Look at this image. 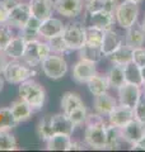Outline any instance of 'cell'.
Wrapping results in <instances>:
<instances>
[{
    "label": "cell",
    "instance_id": "9a60e30c",
    "mask_svg": "<svg viewBox=\"0 0 145 152\" xmlns=\"http://www.w3.org/2000/svg\"><path fill=\"white\" fill-rule=\"evenodd\" d=\"M132 119H134V109L121 105V104H117V107L108 114V123L118 128L126 126Z\"/></svg>",
    "mask_w": 145,
    "mask_h": 152
},
{
    "label": "cell",
    "instance_id": "7dc6e473",
    "mask_svg": "<svg viewBox=\"0 0 145 152\" xmlns=\"http://www.w3.org/2000/svg\"><path fill=\"white\" fill-rule=\"evenodd\" d=\"M3 89H4V77H3V75L0 74V93L3 91Z\"/></svg>",
    "mask_w": 145,
    "mask_h": 152
},
{
    "label": "cell",
    "instance_id": "8992f818",
    "mask_svg": "<svg viewBox=\"0 0 145 152\" xmlns=\"http://www.w3.org/2000/svg\"><path fill=\"white\" fill-rule=\"evenodd\" d=\"M62 38L70 51H78L85 45V26L81 23H70L65 26Z\"/></svg>",
    "mask_w": 145,
    "mask_h": 152
},
{
    "label": "cell",
    "instance_id": "f1b7e54d",
    "mask_svg": "<svg viewBox=\"0 0 145 152\" xmlns=\"http://www.w3.org/2000/svg\"><path fill=\"white\" fill-rule=\"evenodd\" d=\"M124 72H125V81L127 84H134L138 85V86H141L144 84L141 76V67H139L132 61L124 66Z\"/></svg>",
    "mask_w": 145,
    "mask_h": 152
},
{
    "label": "cell",
    "instance_id": "9c48e42d",
    "mask_svg": "<svg viewBox=\"0 0 145 152\" xmlns=\"http://www.w3.org/2000/svg\"><path fill=\"white\" fill-rule=\"evenodd\" d=\"M143 96L141 86L125 83L118 89V104L134 109Z\"/></svg>",
    "mask_w": 145,
    "mask_h": 152
},
{
    "label": "cell",
    "instance_id": "ab89813d",
    "mask_svg": "<svg viewBox=\"0 0 145 152\" xmlns=\"http://www.w3.org/2000/svg\"><path fill=\"white\" fill-rule=\"evenodd\" d=\"M103 9H104L103 0H87V4H85L87 13H95V12L103 10Z\"/></svg>",
    "mask_w": 145,
    "mask_h": 152
},
{
    "label": "cell",
    "instance_id": "30bf717a",
    "mask_svg": "<svg viewBox=\"0 0 145 152\" xmlns=\"http://www.w3.org/2000/svg\"><path fill=\"white\" fill-rule=\"evenodd\" d=\"M97 64L80 60L72 66V80L76 84H87L97 74Z\"/></svg>",
    "mask_w": 145,
    "mask_h": 152
},
{
    "label": "cell",
    "instance_id": "2e32d148",
    "mask_svg": "<svg viewBox=\"0 0 145 152\" xmlns=\"http://www.w3.org/2000/svg\"><path fill=\"white\" fill-rule=\"evenodd\" d=\"M30 7L31 14L37 19H40L41 22L52 17L55 12V5L52 0H31Z\"/></svg>",
    "mask_w": 145,
    "mask_h": 152
},
{
    "label": "cell",
    "instance_id": "836d02e7",
    "mask_svg": "<svg viewBox=\"0 0 145 152\" xmlns=\"http://www.w3.org/2000/svg\"><path fill=\"white\" fill-rule=\"evenodd\" d=\"M47 43H48V46H50L52 53L64 55V53H66V52H70L69 47H67V45H66V42L64 41V38H62V34L52 37V38H50V39H47Z\"/></svg>",
    "mask_w": 145,
    "mask_h": 152
},
{
    "label": "cell",
    "instance_id": "681fc988",
    "mask_svg": "<svg viewBox=\"0 0 145 152\" xmlns=\"http://www.w3.org/2000/svg\"><path fill=\"white\" fill-rule=\"evenodd\" d=\"M127 1H131V3H135V4H140V3H143L144 0H127Z\"/></svg>",
    "mask_w": 145,
    "mask_h": 152
},
{
    "label": "cell",
    "instance_id": "b9f144b4",
    "mask_svg": "<svg viewBox=\"0 0 145 152\" xmlns=\"http://www.w3.org/2000/svg\"><path fill=\"white\" fill-rule=\"evenodd\" d=\"M8 14H9L8 7L4 4L3 0H0V23L8 22Z\"/></svg>",
    "mask_w": 145,
    "mask_h": 152
},
{
    "label": "cell",
    "instance_id": "f907efd6",
    "mask_svg": "<svg viewBox=\"0 0 145 152\" xmlns=\"http://www.w3.org/2000/svg\"><path fill=\"white\" fill-rule=\"evenodd\" d=\"M141 91H143V98H145V83L141 85Z\"/></svg>",
    "mask_w": 145,
    "mask_h": 152
},
{
    "label": "cell",
    "instance_id": "5b68a950",
    "mask_svg": "<svg viewBox=\"0 0 145 152\" xmlns=\"http://www.w3.org/2000/svg\"><path fill=\"white\" fill-rule=\"evenodd\" d=\"M139 17V4H135L127 0H124L122 3H118L115 12L116 23L121 27L127 29L138 22Z\"/></svg>",
    "mask_w": 145,
    "mask_h": 152
},
{
    "label": "cell",
    "instance_id": "74e56055",
    "mask_svg": "<svg viewBox=\"0 0 145 152\" xmlns=\"http://www.w3.org/2000/svg\"><path fill=\"white\" fill-rule=\"evenodd\" d=\"M132 62L139 67H145V47H136L132 48Z\"/></svg>",
    "mask_w": 145,
    "mask_h": 152
},
{
    "label": "cell",
    "instance_id": "3957f363",
    "mask_svg": "<svg viewBox=\"0 0 145 152\" xmlns=\"http://www.w3.org/2000/svg\"><path fill=\"white\" fill-rule=\"evenodd\" d=\"M3 77L9 84H21L28 79H32L36 75L35 67L21 62V60H10L8 61L5 69L3 70Z\"/></svg>",
    "mask_w": 145,
    "mask_h": 152
},
{
    "label": "cell",
    "instance_id": "8fae6325",
    "mask_svg": "<svg viewBox=\"0 0 145 152\" xmlns=\"http://www.w3.org/2000/svg\"><path fill=\"white\" fill-rule=\"evenodd\" d=\"M64 29H65V24L62 23L61 19L50 17L41 22L40 27H38V37L47 41L52 37L62 34Z\"/></svg>",
    "mask_w": 145,
    "mask_h": 152
},
{
    "label": "cell",
    "instance_id": "f35d334b",
    "mask_svg": "<svg viewBox=\"0 0 145 152\" xmlns=\"http://www.w3.org/2000/svg\"><path fill=\"white\" fill-rule=\"evenodd\" d=\"M134 119L141 122L145 124V98L141 96L140 102L134 108Z\"/></svg>",
    "mask_w": 145,
    "mask_h": 152
},
{
    "label": "cell",
    "instance_id": "44dd1931",
    "mask_svg": "<svg viewBox=\"0 0 145 152\" xmlns=\"http://www.w3.org/2000/svg\"><path fill=\"white\" fill-rule=\"evenodd\" d=\"M9 108H10V112H12L17 123H22V122L28 121L32 117L33 112H35L30 104H27L24 100H22V99L13 102Z\"/></svg>",
    "mask_w": 145,
    "mask_h": 152
},
{
    "label": "cell",
    "instance_id": "83f0119b",
    "mask_svg": "<svg viewBox=\"0 0 145 152\" xmlns=\"http://www.w3.org/2000/svg\"><path fill=\"white\" fill-rule=\"evenodd\" d=\"M78 51H79V58L89 61V62L98 64V62H101V60L104 57L102 50H101V47H97V46H92V45H87L85 43Z\"/></svg>",
    "mask_w": 145,
    "mask_h": 152
},
{
    "label": "cell",
    "instance_id": "d6986e66",
    "mask_svg": "<svg viewBox=\"0 0 145 152\" xmlns=\"http://www.w3.org/2000/svg\"><path fill=\"white\" fill-rule=\"evenodd\" d=\"M121 45H122V37L116 31L108 29L104 32L103 41H102V45H101V50H102L103 55L107 57L112 53V52L117 50Z\"/></svg>",
    "mask_w": 145,
    "mask_h": 152
},
{
    "label": "cell",
    "instance_id": "5bb4252c",
    "mask_svg": "<svg viewBox=\"0 0 145 152\" xmlns=\"http://www.w3.org/2000/svg\"><path fill=\"white\" fill-rule=\"evenodd\" d=\"M88 14V26L97 27L102 31H108L112 29L113 24L116 23V18L113 13L101 10L95 13H87Z\"/></svg>",
    "mask_w": 145,
    "mask_h": 152
},
{
    "label": "cell",
    "instance_id": "c3c4849f",
    "mask_svg": "<svg viewBox=\"0 0 145 152\" xmlns=\"http://www.w3.org/2000/svg\"><path fill=\"white\" fill-rule=\"evenodd\" d=\"M141 76H143V83H145V67H141Z\"/></svg>",
    "mask_w": 145,
    "mask_h": 152
},
{
    "label": "cell",
    "instance_id": "277c9868",
    "mask_svg": "<svg viewBox=\"0 0 145 152\" xmlns=\"http://www.w3.org/2000/svg\"><path fill=\"white\" fill-rule=\"evenodd\" d=\"M41 69L48 79L51 80H60L67 72V62L62 55L51 53L41 62Z\"/></svg>",
    "mask_w": 145,
    "mask_h": 152
},
{
    "label": "cell",
    "instance_id": "cb8c5ba5",
    "mask_svg": "<svg viewBox=\"0 0 145 152\" xmlns=\"http://www.w3.org/2000/svg\"><path fill=\"white\" fill-rule=\"evenodd\" d=\"M71 143V136L55 133L46 141V150L48 151H69Z\"/></svg>",
    "mask_w": 145,
    "mask_h": 152
},
{
    "label": "cell",
    "instance_id": "e0dca14e",
    "mask_svg": "<svg viewBox=\"0 0 145 152\" xmlns=\"http://www.w3.org/2000/svg\"><path fill=\"white\" fill-rule=\"evenodd\" d=\"M117 104H118V102L116 100L112 95H109L108 91H107L104 94H101V95L94 96L93 108H94L95 113H98L103 117H108V114L117 107Z\"/></svg>",
    "mask_w": 145,
    "mask_h": 152
},
{
    "label": "cell",
    "instance_id": "603a6c76",
    "mask_svg": "<svg viewBox=\"0 0 145 152\" xmlns=\"http://www.w3.org/2000/svg\"><path fill=\"white\" fill-rule=\"evenodd\" d=\"M87 86H88L89 93L93 95V96H97V95L107 93L109 89V84H108L107 76L97 72L93 77L87 83Z\"/></svg>",
    "mask_w": 145,
    "mask_h": 152
},
{
    "label": "cell",
    "instance_id": "7c38bea8",
    "mask_svg": "<svg viewBox=\"0 0 145 152\" xmlns=\"http://www.w3.org/2000/svg\"><path fill=\"white\" fill-rule=\"evenodd\" d=\"M121 136H122L124 142L129 145H134L135 142H138L145 136V124L136 119H132L126 126L121 128Z\"/></svg>",
    "mask_w": 145,
    "mask_h": 152
},
{
    "label": "cell",
    "instance_id": "8d00e7d4",
    "mask_svg": "<svg viewBox=\"0 0 145 152\" xmlns=\"http://www.w3.org/2000/svg\"><path fill=\"white\" fill-rule=\"evenodd\" d=\"M87 115H88V110H87L85 105H81L79 108H76V109H74L72 112H70L69 114H67L69 119L71 121V123L75 127H79L81 124H84L85 119H87Z\"/></svg>",
    "mask_w": 145,
    "mask_h": 152
},
{
    "label": "cell",
    "instance_id": "52a82bcc",
    "mask_svg": "<svg viewBox=\"0 0 145 152\" xmlns=\"http://www.w3.org/2000/svg\"><path fill=\"white\" fill-rule=\"evenodd\" d=\"M106 122L85 126L84 142L94 150H106Z\"/></svg>",
    "mask_w": 145,
    "mask_h": 152
},
{
    "label": "cell",
    "instance_id": "d590c367",
    "mask_svg": "<svg viewBox=\"0 0 145 152\" xmlns=\"http://www.w3.org/2000/svg\"><path fill=\"white\" fill-rule=\"evenodd\" d=\"M14 37L13 27L9 23H0V51H4L7 45Z\"/></svg>",
    "mask_w": 145,
    "mask_h": 152
},
{
    "label": "cell",
    "instance_id": "7a4b0ae2",
    "mask_svg": "<svg viewBox=\"0 0 145 152\" xmlns=\"http://www.w3.org/2000/svg\"><path fill=\"white\" fill-rule=\"evenodd\" d=\"M51 53L52 52L47 41L45 39L31 41V42H27L26 50H24V53L22 56L21 61L26 65L31 66V67H36V66H40L42 61Z\"/></svg>",
    "mask_w": 145,
    "mask_h": 152
},
{
    "label": "cell",
    "instance_id": "816d5d0a",
    "mask_svg": "<svg viewBox=\"0 0 145 152\" xmlns=\"http://www.w3.org/2000/svg\"><path fill=\"white\" fill-rule=\"evenodd\" d=\"M140 26H141V28H143V31L145 32V17H144V20L140 23Z\"/></svg>",
    "mask_w": 145,
    "mask_h": 152
},
{
    "label": "cell",
    "instance_id": "484cf974",
    "mask_svg": "<svg viewBox=\"0 0 145 152\" xmlns=\"http://www.w3.org/2000/svg\"><path fill=\"white\" fill-rule=\"evenodd\" d=\"M122 141L121 128L108 124L106 126V150H118Z\"/></svg>",
    "mask_w": 145,
    "mask_h": 152
},
{
    "label": "cell",
    "instance_id": "4fadbf2b",
    "mask_svg": "<svg viewBox=\"0 0 145 152\" xmlns=\"http://www.w3.org/2000/svg\"><path fill=\"white\" fill-rule=\"evenodd\" d=\"M55 10L66 18H76L83 12V0H55Z\"/></svg>",
    "mask_w": 145,
    "mask_h": 152
},
{
    "label": "cell",
    "instance_id": "ac0fdd59",
    "mask_svg": "<svg viewBox=\"0 0 145 152\" xmlns=\"http://www.w3.org/2000/svg\"><path fill=\"white\" fill-rule=\"evenodd\" d=\"M51 123H52V129H54V134L55 133H62V134H69L71 136L74 132L75 126L71 123L69 119L67 114L62 113H57L55 115L51 117Z\"/></svg>",
    "mask_w": 145,
    "mask_h": 152
},
{
    "label": "cell",
    "instance_id": "ee69618b",
    "mask_svg": "<svg viewBox=\"0 0 145 152\" xmlns=\"http://www.w3.org/2000/svg\"><path fill=\"white\" fill-rule=\"evenodd\" d=\"M8 56L5 55L4 51H0V74H3V70L5 69V66L8 64Z\"/></svg>",
    "mask_w": 145,
    "mask_h": 152
},
{
    "label": "cell",
    "instance_id": "4dcf8cb0",
    "mask_svg": "<svg viewBox=\"0 0 145 152\" xmlns=\"http://www.w3.org/2000/svg\"><path fill=\"white\" fill-rule=\"evenodd\" d=\"M104 32L106 31H102V29H99V28H97V27L85 26V43L101 47L102 41H103Z\"/></svg>",
    "mask_w": 145,
    "mask_h": 152
},
{
    "label": "cell",
    "instance_id": "ba28073f",
    "mask_svg": "<svg viewBox=\"0 0 145 152\" xmlns=\"http://www.w3.org/2000/svg\"><path fill=\"white\" fill-rule=\"evenodd\" d=\"M31 17H32V14H31L30 3L19 1L17 5H14L13 8L9 9L8 22L7 23H9L13 28L22 29Z\"/></svg>",
    "mask_w": 145,
    "mask_h": 152
},
{
    "label": "cell",
    "instance_id": "ffe728a7",
    "mask_svg": "<svg viewBox=\"0 0 145 152\" xmlns=\"http://www.w3.org/2000/svg\"><path fill=\"white\" fill-rule=\"evenodd\" d=\"M145 43V32L143 31L141 26L136 22L134 26L127 28L126 36H125V45L130 48H136L141 47Z\"/></svg>",
    "mask_w": 145,
    "mask_h": 152
},
{
    "label": "cell",
    "instance_id": "d4e9b609",
    "mask_svg": "<svg viewBox=\"0 0 145 152\" xmlns=\"http://www.w3.org/2000/svg\"><path fill=\"white\" fill-rule=\"evenodd\" d=\"M108 57V60L115 65H127L132 61V48H130L126 45H121L115 52H112Z\"/></svg>",
    "mask_w": 145,
    "mask_h": 152
},
{
    "label": "cell",
    "instance_id": "1f68e13d",
    "mask_svg": "<svg viewBox=\"0 0 145 152\" xmlns=\"http://www.w3.org/2000/svg\"><path fill=\"white\" fill-rule=\"evenodd\" d=\"M18 150L17 140L8 129H0V151H16Z\"/></svg>",
    "mask_w": 145,
    "mask_h": 152
},
{
    "label": "cell",
    "instance_id": "4316f807",
    "mask_svg": "<svg viewBox=\"0 0 145 152\" xmlns=\"http://www.w3.org/2000/svg\"><path fill=\"white\" fill-rule=\"evenodd\" d=\"M107 80L109 84V88L118 90L122 85L126 83L125 81V72H124V66L122 65H115L111 66V69L107 71Z\"/></svg>",
    "mask_w": 145,
    "mask_h": 152
},
{
    "label": "cell",
    "instance_id": "60d3db41",
    "mask_svg": "<svg viewBox=\"0 0 145 152\" xmlns=\"http://www.w3.org/2000/svg\"><path fill=\"white\" fill-rule=\"evenodd\" d=\"M19 36L26 42H31V41H36V39H40V37H38V33L37 32H33V31H28L26 28H22V29H19Z\"/></svg>",
    "mask_w": 145,
    "mask_h": 152
},
{
    "label": "cell",
    "instance_id": "7402d4cb",
    "mask_svg": "<svg viewBox=\"0 0 145 152\" xmlns=\"http://www.w3.org/2000/svg\"><path fill=\"white\" fill-rule=\"evenodd\" d=\"M26 45H27V42L19 34L14 36L12 38V41L4 48V52L8 56V58H10V60H22L24 50H26Z\"/></svg>",
    "mask_w": 145,
    "mask_h": 152
},
{
    "label": "cell",
    "instance_id": "d6a6232c",
    "mask_svg": "<svg viewBox=\"0 0 145 152\" xmlns=\"http://www.w3.org/2000/svg\"><path fill=\"white\" fill-rule=\"evenodd\" d=\"M51 117L52 115H45L38 123L37 127V133L38 137L42 141H47L50 137L54 136V129H52V123H51Z\"/></svg>",
    "mask_w": 145,
    "mask_h": 152
},
{
    "label": "cell",
    "instance_id": "f6af8a7d",
    "mask_svg": "<svg viewBox=\"0 0 145 152\" xmlns=\"http://www.w3.org/2000/svg\"><path fill=\"white\" fill-rule=\"evenodd\" d=\"M85 146L87 143L84 142V143H81V142H76V141H71V143H70V147H69V151H72V150H84L85 148Z\"/></svg>",
    "mask_w": 145,
    "mask_h": 152
},
{
    "label": "cell",
    "instance_id": "6da1fadb",
    "mask_svg": "<svg viewBox=\"0 0 145 152\" xmlns=\"http://www.w3.org/2000/svg\"><path fill=\"white\" fill-rule=\"evenodd\" d=\"M19 98L30 104L35 112L41 110L46 103V90L33 79H28L19 84Z\"/></svg>",
    "mask_w": 145,
    "mask_h": 152
},
{
    "label": "cell",
    "instance_id": "bcb514c9",
    "mask_svg": "<svg viewBox=\"0 0 145 152\" xmlns=\"http://www.w3.org/2000/svg\"><path fill=\"white\" fill-rule=\"evenodd\" d=\"M4 1V4L8 7V9H10V8H13L14 5H17V4L21 1V0H3Z\"/></svg>",
    "mask_w": 145,
    "mask_h": 152
},
{
    "label": "cell",
    "instance_id": "7bdbcfd3",
    "mask_svg": "<svg viewBox=\"0 0 145 152\" xmlns=\"http://www.w3.org/2000/svg\"><path fill=\"white\" fill-rule=\"evenodd\" d=\"M131 150L135 151H145V136L143 138H140L138 142H135L134 145H131Z\"/></svg>",
    "mask_w": 145,
    "mask_h": 152
},
{
    "label": "cell",
    "instance_id": "e575fe53",
    "mask_svg": "<svg viewBox=\"0 0 145 152\" xmlns=\"http://www.w3.org/2000/svg\"><path fill=\"white\" fill-rule=\"evenodd\" d=\"M18 124L14 119L13 114L10 112V108H1L0 109V129H8L10 131Z\"/></svg>",
    "mask_w": 145,
    "mask_h": 152
},
{
    "label": "cell",
    "instance_id": "f546056e",
    "mask_svg": "<svg viewBox=\"0 0 145 152\" xmlns=\"http://www.w3.org/2000/svg\"><path fill=\"white\" fill-rule=\"evenodd\" d=\"M81 105H84L81 98L79 96L78 94L75 93H71V91H67L62 95L61 98V109L65 114H69L70 112H72L74 109L79 108Z\"/></svg>",
    "mask_w": 145,
    "mask_h": 152
}]
</instances>
